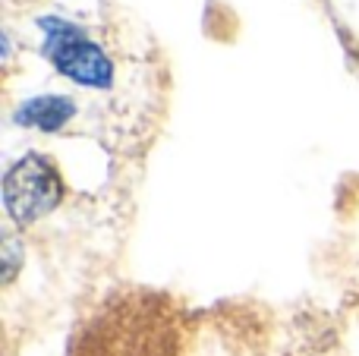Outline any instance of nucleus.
Listing matches in <instances>:
<instances>
[{"label": "nucleus", "instance_id": "obj_1", "mask_svg": "<svg viewBox=\"0 0 359 356\" xmlns=\"http://www.w3.org/2000/svg\"><path fill=\"white\" fill-rule=\"evenodd\" d=\"M180 309L155 290L111 296L69 341V356H180Z\"/></svg>", "mask_w": 359, "mask_h": 356}, {"label": "nucleus", "instance_id": "obj_2", "mask_svg": "<svg viewBox=\"0 0 359 356\" xmlns=\"http://www.w3.org/2000/svg\"><path fill=\"white\" fill-rule=\"evenodd\" d=\"M63 199V177L50 158L32 155L19 158L4 174V208L19 227H29L50 214Z\"/></svg>", "mask_w": 359, "mask_h": 356}, {"label": "nucleus", "instance_id": "obj_5", "mask_svg": "<svg viewBox=\"0 0 359 356\" xmlns=\"http://www.w3.org/2000/svg\"><path fill=\"white\" fill-rule=\"evenodd\" d=\"M16 265H19V243H16V237H13V233H6V237H4V284L13 281Z\"/></svg>", "mask_w": 359, "mask_h": 356}, {"label": "nucleus", "instance_id": "obj_3", "mask_svg": "<svg viewBox=\"0 0 359 356\" xmlns=\"http://www.w3.org/2000/svg\"><path fill=\"white\" fill-rule=\"evenodd\" d=\"M44 29V57L60 69L67 79L79 82L86 88H107L114 82V63L101 50L98 41L76 29L73 22L57 16H44L38 22Z\"/></svg>", "mask_w": 359, "mask_h": 356}, {"label": "nucleus", "instance_id": "obj_4", "mask_svg": "<svg viewBox=\"0 0 359 356\" xmlns=\"http://www.w3.org/2000/svg\"><path fill=\"white\" fill-rule=\"evenodd\" d=\"M76 117V104L67 95H38L16 111V123L41 132H60Z\"/></svg>", "mask_w": 359, "mask_h": 356}]
</instances>
